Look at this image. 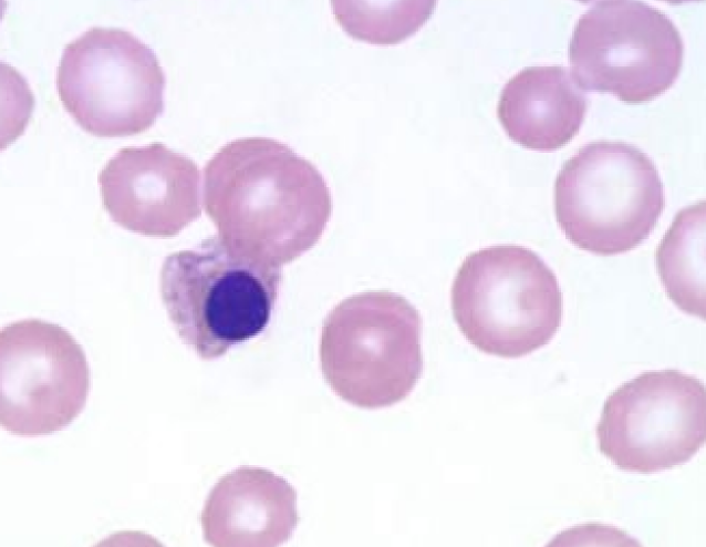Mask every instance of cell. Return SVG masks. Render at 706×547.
<instances>
[{"label":"cell","mask_w":706,"mask_h":547,"mask_svg":"<svg viewBox=\"0 0 706 547\" xmlns=\"http://www.w3.org/2000/svg\"><path fill=\"white\" fill-rule=\"evenodd\" d=\"M204 207L232 252L281 268L320 240L332 197L310 161L255 136L226 143L206 163Z\"/></svg>","instance_id":"6da1fadb"},{"label":"cell","mask_w":706,"mask_h":547,"mask_svg":"<svg viewBox=\"0 0 706 547\" xmlns=\"http://www.w3.org/2000/svg\"><path fill=\"white\" fill-rule=\"evenodd\" d=\"M282 269L232 252L215 235L193 249L168 255L160 296L179 338L212 360L267 328Z\"/></svg>","instance_id":"7a4b0ae2"},{"label":"cell","mask_w":706,"mask_h":547,"mask_svg":"<svg viewBox=\"0 0 706 547\" xmlns=\"http://www.w3.org/2000/svg\"><path fill=\"white\" fill-rule=\"evenodd\" d=\"M553 203L558 225L573 245L613 256L650 236L664 210L665 194L647 154L625 142L595 141L562 165Z\"/></svg>","instance_id":"3957f363"},{"label":"cell","mask_w":706,"mask_h":547,"mask_svg":"<svg viewBox=\"0 0 706 547\" xmlns=\"http://www.w3.org/2000/svg\"><path fill=\"white\" fill-rule=\"evenodd\" d=\"M320 362L326 383L347 403L363 409L398 403L423 373L422 318L398 293L353 295L323 322Z\"/></svg>","instance_id":"277c9868"},{"label":"cell","mask_w":706,"mask_h":547,"mask_svg":"<svg viewBox=\"0 0 706 547\" xmlns=\"http://www.w3.org/2000/svg\"><path fill=\"white\" fill-rule=\"evenodd\" d=\"M453 316L478 350L520 358L548 344L562 320L558 279L529 248L500 245L469 254L451 287Z\"/></svg>","instance_id":"5b68a950"},{"label":"cell","mask_w":706,"mask_h":547,"mask_svg":"<svg viewBox=\"0 0 706 547\" xmlns=\"http://www.w3.org/2000/svg\"><path fill=\"white\" fill-rule=\"evenodd\" d=\"M55 84L64 109L96 136L142 133L164 111L166 76L157 55L117 27L93 25L68 42Z\"/></svg>","instance_id":"8992f818"},{"label":"cell","mask_w":706,"mask_h":547,"mask_svg":"<svg viewBox=\"0 0 706 547\" xmlns=\"http://www.w3.org/2000/svg\"><path fill=\"white\" fill-rule=\"evenodd\" d=\"M568 54L581 90L643 103L675 83L684 43L674 22L645 2L596 1L577 21Z\"/></svg>","instance_id":"52a82bcc"},{"label":"cell","mask_w":706,"mask_h":547,"mask_svg":"<svg viewBox=\"0 0 706 547\" xmlns=\"http://www.w3.org/2000/svg\"><path fill=\"white\" fill-rule=\"evenodd\" d=\"M595 432L601 453L622 471L685 464L706 438L704 384L678 370L643 372L609 395Z\"/></svg>","instance_id":"ba28073f"},{"label":"cell","mask_w":706,"mask_h":547,"mask_svg":"<svg viewBox=\"0 0 706 547\" xmlns=\"http://www.w3.org/2000/svg\"><path fill=\"white\" fill-rule=\"evenodd\" d=\"M91 385L81 344L63 327L40 319L0 332V423L18 436H43L69 426Z\"/></svg>","instance_id":"9c48e42d"},{"label":"cell","mask_w":706,"mask_h":547,"mask_svg":"<svg viewBox=\"0 0 706 547\" xmlns=\"http://www.w3.org/2000/svg\"><path fill=\"white\" fill-rule=\"evenodd\" d=\"M97 182L112 220L136 234L174 237L201 215L197 164L159 142L121 148Z\"/></svg>","instance_id":"30bf717a"},{"label":"cell","mask_w":706,"mask_h":547,"mask_svg":"<svg viewBox=\"0 0 706 547\" xmlns=\"http://www.w3.org/2000/svg\"><path fill=\"white\" fill-rule=\"evenodd\" d=\"M205 540L215 547H276L300 518L297 492L273 472L241 466L224 475L201 512Z\"/></svg>","instance_id":"8fae6325"},{"label":"cell","mask_w":706,"mask_h":547,"mask_svg":"<svg viewBox=\"0 0 706 547\" xmlns=\"http://www.w3.org/2000/svg\"><path fill=\"white\" fill-rule=\"evenodd\" d=\"M586 110V96L567 68L528 66L503 85L497 116L515 143L548 152L579 133Z\"/></svg>","instance_id":"7c38bea8"},{"label":"cell","mask_w":706,"mask_h":547,"mask_svg":"<svg viewBox=\"0 0 706 547\" xmlns=\"http://www.w3.org/2000/svg\"><path fill=\"white\" fill-rule=\"evenodd\" d=\"M656 268L668 298L705 319V202L681 209L656 249Z\"/></svg>","instance_id":"4fadbf2b"},{"label":"cell","mask_w":706,"mask_h":547,"mask_svg":"<svg viewBox=\"0 0 706 547\" xmlns=\"http://www.w3.org/2000/svg\"><path fill=\"white\" fill-rule=\"evenodd\" d=\"M435 1H332V11L352 38L373 44H395L432 16Z\"/></svg>","instance_id":"5bb4252c"}]
</instances>
